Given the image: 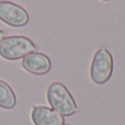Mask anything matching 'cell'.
<instances>
[{
	"label": "cell",
	"mask_w": 125,
	"mask_h": 125,
	"mask_svg": "<svg viewBox=\"0 0 125 125\" xmlns=\"http://www.w3.org/2000/svg\"><path fill=\"white\" fill-rule=\"evenodd\" d=\"M36 51L37 46L34 42L22 35L4 36L0 42V57L7 61H19Z\"/></svg>",
	"instance_id": "7a4b0ae2"
},
{
	"label": "cell",
	"mask_w": 125,
	"mask_h": 125,
	"mask_svg": "<svg viewBox=\"0 0 125 125\" xmlns=\"http://www.w3.org/2000/svg\"><path fill=\"white\" fill-rule=\"evenodd\" d=\"M4 36H6V33H4V31L0 30V42H1L2 40L4 39Z\"/></svg>",
	"instance_id": "ba28073f"
},
{
	"label": "cell",
	"mask_w": 125,
	"mask_h": 125,
	"mask_svg": "<svg viewBox=\"0 0 125 125\" xmlns=\"http://www.w3.org/2000/svg\"><path fill=\"white\" fill-rule=\"evenodd\" d=\"M24 70L35 76L47 75L52 69V61L46 54L41 52H32L22 58L21 62Z\"/></svg>",
	"instance_id": "5b68a950"
},
{
	"label": "cell",
	"mask_w": 125,
	"mask_h": 125,
	"mask_svg": "<svg viewBox=\"0 0 125 125\" xmlns=\"http://www.w3.org/2000/svg\"><path fill=\"white\" fill-rule=\"evenodd\" d=\"M17 95L9 83L0 79V108L3 110H12L17 105Z\"/></svg>",
	"instance_id": "52a82bcc"
},
{
	"label": "cell",
	"mask_w": 125,
	"mask_h": 125,
	"mask_svg": "<svg viewBox=\"0 0 125 125\" xmlns=\"http://www.w3.org/2000/svg\"><path fill=\"white\" fill-rule=\"evenodd\" d=\"M31 120L34 125H62L65 117L52 108L44 105H33Z\"/></svg>",
	"instance_id": "8992f818"
},
{
	"label": "cell",
	"mask_w": 125,
	"mask_h": 125,
	"mask_svg": "<svg viewBox=\"0 0 125 125\" xmlns=\"http://www.w3.org/2000/svg\"><path fill=\"white\" fill-rule=\"evenodd\" d=\"M114 68V62L111 52L101 47L94 53L90 65V78L93 83L104 84L111 79Z\"/></svg>",
	"instance_id": "3957f363"
},
{
	"label": "cell",
	"mask_w": 125,
	"mask_h": 125,
	"mask_svg": "<svg viewBox=\"0 0 125 125\" xmlns=\"http://www.w3.org/2000/svg\"><path fill=\"white\" fill-rule=\"evenodd\" d=\"M101 1H111V0H101Z\"/></svg>",
	"instance_id": "9c48e42d"
},
{
	"label": "cell",
	"mask_w": 125,
	"mask_h": 125,
	"mask_svg": "<svg viewBox=\"0 0 125 125\" xmlns=\"http://www.w3.org/2000/svg\"><path fill=\"white\" fill-rule=\"evenodd\" d=\"M62 125H71V124H67V123H65V124H62Z\"/></svg>",
	"instance_id": "30bf717a"
},
{
	"label": "cell",
	"mask_w": 125,
	"mask_h": 125,
	"mask_svg": "<svg viewBox=\"0 0 125 125\" xmlns=\"http://www.w3.org/2000/svg\"><path fill=\"white\" fill-rule=\"evenodd\" d=\"M0 21L11 28H23L30 21V15L23 7L12 1H0Z\"/></svg>",
	"instance_id": "277c9868"
},
{
	"label": "cell",
	"mask_w": 125,
	"mask_h": 125,
	"mask_svg": "<svg viewBox=\"0 0 125 125\" xmlns=\"http://www.w3.org/2000/svg\"><path fill=\"white\" fill-rule=\"evenodd\" d=\"M46 99L53 110L62 116H71L78 112V105L75 98L66 86L59 81H55L48 86L46 90Z\"/></svg>",
	"instance_id": "6da1fadb"
}]
</instances>
